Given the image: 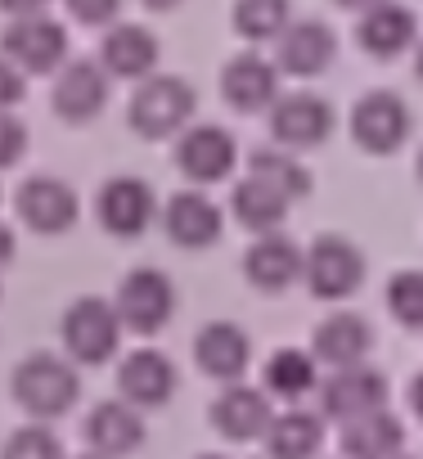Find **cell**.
Instances as JSON below:
<instances>
[{
    "label": "cell",
    "instance_id": "7c38bea8",
    "mask_svg": "<svg viewBox=\"0 0 423 459\" xmlns=\"http://www.w3.org/2000/svg\"><path fill=\"white\" fill-rule=\"evenodd\" d=\"M162 230H167V239L185 253H203L221 239V230H226V216L221 207L212 203L203 194V185H189V189H176L167 203H162Z\"/></svg>",
    "mask_w": 423,
    "mask_h": 459
},
{
    "label": "cell",
    "instance_id": "3957f363",
    "mask_svg": "<svg viewBox=\"0 0 423 459\" xmlns=\"http://www.w3.org/2000/svg\"><path fill=\"white\" fill-rule=\"evenodd\" d=\"M108 302H113L122 329H131L140 338H153L176 316V284L158 266H135V271L122 275V284H117V293Z\"/></svg>",
    "mask_w": 423,
    "mask_h": 459
},
{
    "label": "cell",
    "instance_id": "f546056e",
    "mask_svg": "<svg viewBox=\"0 0 423 459\" xmlns=\"http://www.w3.org/2000/svg\"><path fill=\"white\" fill-rule=\"evenodd\" d=\"M289 19H293L289 0H235V32H239L248 46L275 41Z\"/></svg>",
    "mask_w": 423,
    "mask_h": 459
},
{
    "label": "cell",
    "instance_id": "f1b7e54d",
    "mask_svg": "<svg viewBox=\"0 0 423 459\" xmlns=\"http://www.w3.org/2000/svg\"><path fill=\"white\" fill-rule=\"evenodd\" d=\"M248 176H257L262 185H271L275 194H284L289 203L311 194V171L302 167V158L284 144H262L248 153Z\"/></svg>",
    "mask_w": 423,
    "mask_h": 459
},
{
    "label": "cell",
    "instance_id": "f35d334b",
    "mask_svg": "<svg viewBox=\"0 0 423 459\" xmlns=\"http://www.w3.org/2000/svg\"><path fill=\"white\" fill-rule=\"evenodd\" d=\"M140 5H144V10H158V14H162V10H176L180 0H140Z\"/></svg>",
    "mask_w": 423,
    "mask_h": 459
},
{
    "label": "cell",
    "instance_id": "4fadbf2b",
    "mask_svg": "<svg viewBox=\"0 0 423 459\" xmlns=\"http://www.w3.org/2000/svg\"><path fill=\"white\" fill-rule=\"evenodd\" d=\"M108 86H113V77L99 68V59H64L55 68V95H50V104H55V113L68 126H86V122H95L104 113Z\"/></svg>",
    "mask_w": 423,
    "mask_h": 459
},
{
    "label": "cell",
    "instance_id": "ffe728a7",
    "mask_svg": "<svg viewBox=\"0 0 423 459\" xmlns=\"http://www.w3.org/2000/svg\"><path fill=\"white\" fill-rule=\"evenodd\" d=\"M162 64V46L149 28L140 23H108L104 41H99V68L117 82H140L149 73H158Z\"/></svg>",
    "mask_w": 423,
    "mask_h": 459
},
{
    "label": "cell",
    "instance_id": "6da1fadb",
    "mask_svg": "<svg viewBox=\"0 0 423 459\" xmlns=\"http://www.w3.org/2000/svg\"><path fill=\"white\" fill-rule=\"evenodd\" d=\"M10 396L14 405L37 419V423H55L64 419L77 396H82V378H77V365L64 360V356H50V351H32L14 365L10 374Z\"/></svg>",
    "mask_w": 423,
    "mask_h": 459
},
{
    "label": "cell",
    "instance_id": "b9f144b4",
    "mask_svg": "<svg viewBox=\"0 0 423 459\" xmlns=\"http://www.w3.org/2000/svg\"><path fill=\"white\" fill-rule=\"evenodd\" d=\"M392 459H414V455H405V450H401V455H392Z\"/></svg>",
    "mask_w": 423,
    "mask_h": 459
},
{
    "label": "cell",
    "instance_id": "7a4b0ae2",
    "mask_svg": "<svg viewBox=\"0 0 423 459\" xmlns=\"http://www.w3.org/2000/svg\"><path fill=\"white\" fill-rule=\"evenodd\" d=\"M194 86L176 73H149L135 82V95L126 104V122L140 140H171L194 122Z\"/></svg>",
    "mask_w": 423,
    "mask_h": 459
},
{
    "label": "cell",
    "instance_id": "ab89813d",
    "mask_svg": "<svg viewBox=\"0 0 423 459\" xmlns=\"http://www.w3.org/2000/svg\"><path fill=\"white\" fill-rule=\"evenodd\" d=\"M194 459H230V455H217V450H207V455H194Z\"/></svg>",
    "mask_w": 423,
    "mask_h": 459
},
{
    "label": "cell",
    "instance_id": "603a6c76",
    "mask_svg": "<svg viewBox=\"0 0 423 459\" xmlns=\"http://www.w3.org/2000/svg\"><path fill=\"white\" fill-rule=\"evenodd\" d=\"M271 396L262 387H248L244 378L226 383V392L212 401V428L226 441H257L271 423Z\"/></svg>",
    "mask_w": 423,
    "mask_h": 459
},
{
    "label": "cell",
    "instance_id": "9a60e30c",
    "mask_svg": "<svg viewBox=\"0 0 423 459\" xmlns=\"http://www.w3.org/2000/svg\"><path fill=\"white\" fill-rule=\"evenodd\" d=\"M333 59H338V37L320 19H298V23L289 19L284 32L275 37V68H280V77L289 73V77L306 82V77L329 73Z\"/></svg>",
    "mask_w": 423,
    "mask_h": 459
},
{
    "label": "cell",
    "instance_id": "4316f807",
    "mask_svg": "<svg viewBox=\"0 0 423 459\" xmlns=\"http://www.w3.org/2000/svg\"><path fill=\"white\" fill-rule=\"evenodd\" d=\"M320 383V365L311 351L302 347H280L266 356V369H262V392L266 396H280V401H302L306 392H315Z\"/></svg>",
    "mask_w": 423,
    "mask_h": 459
},
{
    "label": "cell",
    "instance_id": "8fae6325",
    "mask_svg": "<svg viewBox=\"0 0 423 459\" xmlns=\"http://www.w3.org/2000/svg\"><path fill=\"white\" fill-rule=\"evenodd\" d=\"M410 131H414V117L396 91H369L351 108V140L374 158L396 153L410 140Z\"/></svg>",
    "mask_w": 423,
    "mask_h": 459
},
{
    "label": "cell",
    "instance_id": "74e56055",
    "mask_svg": "<svg viewBox=\"0 0 423 459\" xmlns=\"http://www.w3.org/2000/svg\"><path fill=\"white\" fill-rule=\"evenodd\" d=\"M333 5H338V10H351V14H360L365 5H374V0H333Z\"/></svg>",
    "mask_w": 423,
    "mask_h": 459
},
{
    "label": "cell",
    "instance_id": "52a82bcc",
    "mask_svg": "<svg viewBox=\"0 0 423 459\" xmlns=\"http://www.w3.org/2000/svg\"><path fill=\"white\" fill-rule=\"evenodd\" d=\"M95 221L113 239H140L158 221V194L140 176H113L95 194Z\"/></svg>",
    "mask_w": 423,
    "mask_h": 459
},
{
    "label": "cell",
    "instance_id": "9c48e42d",
    "mask_svg": "<svg viewBox=\"0 0 423 459\" xmlns=\"http://www.w3.org/2000/svg\"><path fill=\"white\" fill-rule=\"evenodd\" d=\"M235 162H239V144L217 122H198L176 135V167L189 185H221L235 176Z\"/></svg>",
    "mask_w": 423,
    "mask_h": 459
},
{
    "label": "cell",
    "instance_id": "5bb4252c",
    "mask_svg": "<svg viewBox=\"0 0 423 459\" xmlns=\"http://www.w3.org/2000/svg\"><path fill=\"white\" fill-rule=\"evenodd\" d=\"M320 387V410H324V419H333V423H347V419H356V414H369V410H378V405H387V378H383V369H374L369 360H360V365H338L324 383H315Z\"/></svg>",
    "mask_w": 423,
    "mask_h": 459
},
{
    "label": "cell",
    "instance_id": "d4e9b609",
    "mask_svg": "<svg viewBox=\"0 0 423 459\" xmlns=\"http://www.w3.org/2000/svg\"><path fill=\"white\" fill-rule=\"evenodd\" d=\"M338 446H342V459H392L405 450V428L387 405H378L369 414L347 419Z\"/></svg>",
    "mask_w": 423,
    "mask_h": 459
},
{
    "label": "cell",
    "instance_id": "ac0fdd59",
    "mask_svg": "<svg viewBox=\"0 0 423 459\" xmlns=\"http://www.w3.org/2000/svg\"><path fill=\"white\" fill-rule=\"evenodd\" d=\"M414 37H419V14L401 0H374L360 10L356 41L369 59H396L414 46Z\"/></svg>",
    "mask_w": 423,
    "mask_h": 459
},
{
    "label": "cell",
    "instance_id": "ba28073f",
    "mask_svg": "<svg viewBox=\"0 0 423 459\" xmlns=\"http://www.w3.org/2000/svg\"><path fill=\"white\" fill-rule=\"evenodd\" d=\"M271 144H284L293 153H306V149H320L333 131V108L324 95L315 91H289V95H275L271 100Z\"/></svg>",
    "mask_w": 423,
    "mask_h": 459
},
{
    "label": "cell",
    "instance_id": "60d3db41",
    "mask_svg": "<svg viewBox=\"0 0 423 459\" xmlns=\"http://www.w3.org/2000/svg\"><path fill=\"white\" fill-rule=\"evenodd\" d=\"M77 459H108V455H95V450H86V455H77Z\"/></svg>",
    "mask_w": 423,
    "mask_h": 459
},
{
    "label": "cell",
    "instance_id": "30bf717a",
    "mask_svg": "<svg viewBox=\"0 0 423 459\" xmlns=\"http://www.w3.org/2000/svg\"><path fill=\"white\" fill-rule=\"evenodd\" d=\"M14 212L32 235H68L82 221V198L64 176H28L14 194Z\"/></svg>",
    "mask_w": 423,
    "mask_h": 459
},
{
    "label": "cell",
    "instance_id": "277c9868",
    "mask_svg": "<svg viewBox=\"0 0 423 459\" xmlns=\"http://www.w3.org/2000/svg\"><path fill=\"white\" fill-rule=\"evenodd\" d=\"M59 333H64V351L73 356V365H104L122 347V320H117L113 302L95 298V293L77 298L64 311Z\"/></svg>",
    "mask_w": 423,
    "mask_h": 459
},
{
    "label": "cell",
    "instance_id": "484cf974",
    "mask_svg": "<svg viewBox=\"0 0 423 459\" xmlns=\"http://www.w3.org/2000/svg\"><path fill=\"white\" fill-rule=\"evenodd\" d=\"M262 441H266L271 459H315L324 446V414H311L298 405L280 410V414H271Z\"/></svg>",
    "mask_w": 423,
    "mask_h": 459
},
{
    "label": "cell",
    "instance_id": "e575fe53",
    "mask_svg": "<svg viewBox=\"0 0 423 459\" xmlns=\"http://www.w3.org/2000/svg\"><path fill=\"white\" fill-rule=\"evenodd\" d=\"M23 95H28V77L0 55V108H14V104H23Z\"/></svg>",
    "mask_w": 423,
    "mask_h": 459
},
{
    "label": "cell",
    "instance_id": "8992f818",
    "mask_svg": "<svg viewBox=\"0 0 423 459\" xmlns=\"http://www.w3.org/2000/svg\"><path fill=\"white\" fill-rule=\"evenodd\" d=\"M298 280H306V289L320 302H342L365 284V253L342 235H320V239H311V248H302Z\"/></svg>",
    "mask_w": 423,
    "mask_h": 459
},
{
    "label": "cell",
    "instance_id": "44dd1931",
    "mask_svg": "<svg viewBox=\"0 0 423 459\" xmlns=\"http://www.w3.org/2000/svg\"><path fill=\"white\" fill-rule=\"evenodd\" d=\"M280 95V68L275 59L257 55V50H244L235 59H226L221 68V100L239 113H266L271 100Z\"/></svg>",
    "mask_w": 423,
    "mask_h": 459
},
{
    "label": "cell",
    "instance_id": "836d02e7",
    "mask_svg": "<svg viewBox=\"0 0 423 459\" xmlns=\"http://www.w3.org/2000/svg\"><path fill=\"white\" fill-rule=\"evenodd\" d=\"M64 10L82 28H108L122 14V0H64Z\"/></svg>",
    "mask_w": 423,
    "mask_h": 459
},
{
    "label": "cell",
    "instance_id": "d6a6232c",
    "mask_svg": "<svg viewBox=\"0 0 423 459\" xmlns=\"http://www.w3.org/2000/svg\"><path fill=\"white\" fill-rule=\"evenodd\" d=\"M28 153V126L14 108H0V171L14 167Z\"/></svg>",
    "mask_w": 423,
    "mask_h": 459
},
{
    "label": "cell",
    "instance_id": "83f0119b",
    "mask_svg": "<svg viewBox=\"0 0 423 459\" xmlns=\"http://www.w3.org/2000/svg\"><path fill=\"white\" fill-rule=\"evenodd\" d=\"M289 207H293V203H289L284 194H275L271 185H262L257 176H244V180L235 185V194H230L235 221H239L244 230H253V235H266V230H284Z\"/></svg>",
    "mask_w": 423,
    "mask_h": 459
},
{
    "label": "cell",
    "instance_id": "7402d4cb",
    "mask_svg": "<svg viewBox=\"0 0 423 459\" xmlns=\"http://www.w3.org/2000/svg\"><path fill=\"white\" fill-rule=\"evenodd\" d=\"M244 275L257 293H284L302 275V248L284 235V230H266V235H257L253 248L244 253Z\"/></svg>",
    "mask_w": 423,
    "mask_h": 459
},
{
    "label": "cell",
    "instance_id": "e0dca14e",
    "mask_svg": "<svg viewBox=\"0 0 423 459\" xmlns=\"http://www.w3.org/2000/svg\"><path fill=\"white\" fill-rule=\"evenodd\" d=\"M194 365L217 383H235L253 365V338L235 320H212L194 333Z\"/></svg>",
    "mask_w": 423,
    "mask_h": 459
},
{
    "label": "cell",
    "instance_id": "4dcf8cb0",
    "mask_svg": "<svg viewBox=\"0 0 423 459\" xmlns=\"http://www.w3.org/2000/svg\"><path fill=\"white\" fill-rule=\"evenodd\" d=\"M387 311L410 333L423 329V271H396L387 284Z\"/></svg>",
    "mask_w": 423,
    "mask_h": 459
},
{
    "label": "cell",
    "instance_id": "5b68a950",
    "mask_svg": "<svg viewBox=\"0 0 423 459\" xmlns=\"http://www.w3.org/2000/svg\"><path fill=\"white\" fill-rule=\"evenodd\" d=\"M0 55L23 77H50L68 59V28L59 19H50V10L10 19V28L0 32Z\"/></svg>",
    "mask_w": 423,
    "mask_h": 459
},
{
    "label": "cell",
    "instance_id": "2e32d148",
    "mask_svg": "<svg viewBox=\"0 0 423 459\" xmlns=\"http://www.w3.org/2000/svg\"><path fill=\"white\" fill-rule=\"evenodd\" d=\"M176 383H180V374H176L171 356H162L153 347H135L117 365V396L135 410H162L176 396Z\"/></svg>",
    "mask_w": 423,
    "mask_h": 459
},
{
    "label": "cell",
    "instance_id": "1f68e13d",
    "mask_svg": "<svg viewBox=\"0 0 423 459\" xmlns=\"http://www.w3.org/2000/svg\"><path fill=\"white\" fill-rule=\"evenodd\" d=\"M0 459H64V441L46 428V423H28V428H14L0 446Z\"/></svg>",
    "mask_w": 423,
    "mask_h": 459
},
{
    "label": "cell",
    "instance_id": "d590c367",
    "mask_svg": "<svg viewBox=\"0 0 423 459\" xmlns=\"http://www.w3.org/2000/svg\"><path fill=\"white\" fill-rule=\"evenodd\" d=\"M55 0H0V14L5 19H23V14H46Z\"/></svg>",
    "mask_w": 423,
    "mask_h": 459
},
{
    "label": "cell",
    "instance_id": "d6986e66",
    "mask_svg": "<svg viewBox=\"0 0 423 459\" xmlns=\"http://www.w3.org/2000/svg\"><path fill=\"white\" fill-rule=\"evenodd\" d=\"M82 437H86V450L95 455H108V459H126L144 446V410L126 405L122 396L113 401H99L86 423H82Z\"/></svg>",
    "mask_w": 423,
    "mask_h": 459
},
{
    "label": "cell",
    "instance_id": "cb8c5ba5",
    "mask_svg": "<svg viewBox=\"0 0 423 459\" xmlns=\"http://www.w3.org/2000/svg\"><path fill=\"white\" fill-rule=\"evenodd\" d=\"M369 351H374V329H369L365 316H356V311H333L329 320L315 325V338H311L315 365H329V369H338V365H360V360H369Z\"/></svg>",
    "mask_w": 423,
    "mask_h": 459
},
{
    "label": "cell",
    "instance_id": "8d00e7d4",
    "mask_svg": "<svg viewBox=\"0 0 423 459\" xmlns=\"http://www.w3.org/2000/svg\"><path fill=\"white\" fill-rule=\"evenodd\" d=\"M14 253H19V244H14V230L0 221V271H5L10 262H14Z\"/></svg>",
    "mask_w": 423,
    "mask_h": 459
}]
</instances>
